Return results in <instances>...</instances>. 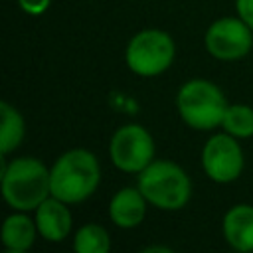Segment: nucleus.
I'll list each match as a JSON object with an SVG mask.
<instances>
[{"label": "nucleus", "instance_id": "f3484780", "mask_svg": "<svg viewBox=\"0 0 253 253\" xmlns=\"http://www.w3.org/2000/svg\"><path fill=\"white\" fill-rule=\"evenodd\" d=\"M237 14L253 30V0H237Z\"/></svg>", "mask_w": 253, "mask_h": 253}, {"label": "nucleus", "instance_id": "9b49d317", "mask_svg": "<svg viewBox=\"0 0 253 253\" xmlns=\"http://www.w3.org/2000/svg\"><path fill=\"white\" fill-rule=\"evenodd\" d=\"M223 235L233 249L253 251V206H233L223 217Z\"/></svg>", "mask_w": 253, "mask_h": 253}, {"label": "nucleus", "instance_id": "9d476101", "mask_svg": "<svg viewBox=\"0 0 253 253\" xmlns=\"http://www.w3.org/2000/svg\"><path fill=\"white\" fill-rule=\"evenodd\" d=\"M146 213V198L142 196V192L136 188H123L119 190L109 206V215L113 219L115 225L130 229L136 227Z\"/></svg>", "mask_w": 253, "mask_h": 253}, {"label": "nucleus", "instance_id": "20e7f679", "mask_svg": "<svg viewBox=\"0 0 253 253\" xmlns=\"http://www.w3.org/2000/svg\"><path fill=\"white\" fill-rule=\"evenodd\" d=\"M178 111L184 123L198 130H210L221 125L227 103L217 85L206 79H192L178 91Z\"/></svg>", "mask_w": 253, "mask_h": 253}, {"label": "nucleus", "instance_id": "6e6552de", "mask_svg": "<svg viewBox=\"0 0 253 253\" xmlns=\"http://www.w3.org/2000/svg\"><path fill=\"white\" fill-rule=\"evenodd\" d=\"M202 164L206 174L221 184L233 182L243 170V152L237 140L227 134L211 136L202 152Z\"/></svg>", "mask_w": 253, "mask_h": 253}, {"label": "nucleus", "instance_id": "7ed1b4c3", "mask_svg": "<svg viewBox=\"0 0 253 253\" xmlns=\"http://www.w3.org/2000/svg\"><path fill=\"white\" fill-rule=\"evenodd\" d=\"M138 190L148 204L160 210H180L192 196L190 178L170 160H152L138 172Z\"/></svg>", "mask_w": 253, "mask_h": 253}, {"label": "nucleus", "instance_id": "4468645a", "mask_svg": "<svg viewBox=\"0 0 253 253\" xmlns=\"http://www.w3.org/2000/svg\"><path fill=\"white\" fill-rule=\"evenodd\" d=\"M109 247H111L109 233L105 231V227L95 223L83 225L73 239V249L77 253H107Z\"/></svg>", "mask_w": 253, "mask_h": 253}, {"label": "nucleus", "instance_id": "ddd939ff", "mask_svg": "<svg viewBox=\"0 0 253 253\" xmlns=\"http://www.w3.org/2000/svg\"><path fill=\"white\" fill-rule=\"evenodd\" d=\"M0 115H2V126H0V152L8 154L14 150L22 138H24V119L22 115L10 107L8 103H0Z\"/></svg>", "mask_w": 253, "mask_h": 253}, {"label": "nucleus", "instance_id": "423d86ee", "mask_svg": "<svg viewBox=\"0 0 253 253\" xmlns=\"http://www.w3.org/2000/svg\"><path fill=\"white\" fill-rule=\"evenodd\" d=\"M113 164L123 172H142L154 158V142L140 125L121 126L111 138Z\"/></svg>", "mask_w": 253, "mask_h": 253}, {"label": "nucleus", "instance_id": "2eb2a0df", "mask_svg": "<svg viewBox=\"0 0 253 253\" xmlns=\"http://www.w3.org/2000/svg\"><path fill=\"white\" fill-rule=\"evenodd\" d=\"M221 126L225 132L237 138H247L253 134V109L247 105H227Z\"/></svg>", "mask_w": 253, "mask_h": 253}, {"label": "nucleus", "instance_id": "f8f14e48", "mask_svg": "<svg viewBox=\"0 0 253 253\" xmlns=\"http://www.w3.org/2000/svg\"><path fill=\"white\" fill-rule=\"evenodd\" d=\"M36 229H38V225H34V221L28 215L14 213V215L6 217L4 225H2V243L10 251H16V253L26 251L32 247V243L36 239Z\"/></svg>", "mask_w": 253, "mask_h": 253}, {"label": "nucleus", "instance_id": "0eeeda50", "mask_svg": "<svg viewBox=\"0 0 253 253\" xmlns=\"http://www.w3.org/2000/svg\"><path fill=\"white\" fill-rule=\"evenodd\" d=\"M253 30L239 18H221L206 32L208 51L223 61H233L249 53L253 45Z\"/></svg>", "mask_w": 253, "mask_h": 253}, {"label": "nucleus", "instance_id": "f257e3e1", "mask_svg": "<svg viewBox=\"0 0 253 253\" xmlns=\"http://www.w3.org/2000/svg\"><path fill=\"white\" fill-rule=\"evenodd\" d=\"M99 178V162L89 150H69L61 154L49 170L51 196L65 204L83 202L97 190Z\"/></svg>", "mask_w": 253, "mask_h": 253}, {"label": "nucleus", "instance_id": "39448f33", "mask_svg": "<svg viewBox=\"0 0 253 253\" xmlns=\"http://www.w3.org/2000/svg\"><path fill=\"white\" fill-rule=\"evenodd\" d=\"M174 61V42L166 32H138L126 47V63L130 71L142 77H152L170 67Z\"/></svg>", "mask_w": 253, "mask_h": 253}, {"label": "nucleus", "instance_id": "f03ea898", "mask_svg": "<svg viewBox=\"0 0 253 253\" xmlns=\"http://www.w3.org/2000/svg\"><path fill=\"white\" fill-rule=\"evenodd\" d=\"M2 196L14 210H36L51 196L49 170L38 158H16L2 164Z\"/></svg>", "mask_w": 253, "mask_h": 253}, {"label": "nucleus", "instance_id": "1a4fd4ad", "mask_svg": "<svg viewBox=\"0 0 253 253\" xmlns=\"http://www.w3.org/2000/svg\"><path fill=\"white\" fill-rule=\"evenodd\" d=\"M36 225L42 237L47 241H61L71 229V213L65 202L57 198H47L36 208Z\"/></svg>", "mask_w": 253, "mask_h": 253}, {"label": "nucleus", "instance_id": "dca6fc26", "mask_svg": "<svg viewBox=\"0 0 253 253\" xmlns=\"http://www.w3.org/2000/svg\"><path fill=\"white\" fill-rule=\"evenodd\" d=\"M18 4L24 12L36 16V14H42L49 6V0H18Z\"/></svg>", "mask_w": 253, "mask_h": 253}]
</instances>
